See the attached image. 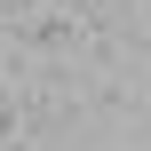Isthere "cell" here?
<instances>
[{"instance_id":"2","label":"cell","mask_w":151,"mask_h":151,"mask_svg":"<svg viewBox=\"0 0 151 151\" xmlns=\"http://www.w3.org/2000/svg\"><path fill=\"white\" fill-rule=\"evenodd\" d=\"M143 16H151V8H143Z\"/></svg>"},{"instance_id":"1","label":"cell","mask_w":151,"mask_h":151,"mask_svg":"<svg viewBox=\"0 0 151 151\" xmlns=\"http://www.w3.org/2000/svg\"><path fill=\"white\" fill-rule=\"evenodd\" d=\"M16 40H24L32 56H64V48L80 40V24H72V16H24V24H16Z\"/></svg>"}]
</instances>
